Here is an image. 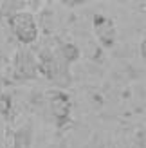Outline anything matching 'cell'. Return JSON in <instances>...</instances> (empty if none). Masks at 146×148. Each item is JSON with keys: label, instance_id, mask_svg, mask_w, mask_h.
<instances>
[{"label": "cell", "instance_id": "cell-1", "mask_svg": "<svg viewBox=\"0 0 146 148\" xmlns=\"http://www.w3.org/2000/svg\"><path fill=\"white\" fill-rule=\"evenodd\" d=\"M9 24L14 36L22 42V43H33L38 38V24L31 13L27 11H16L11 14Z\"/></svg>", "mask_w": 146, "mask_h": 148}, {"label": "cell", "instance_id": "cell-2", "mask_svg": "<svg viewBox=\"0 0 146 148\" xmlns=\"http://www.w3.org/2000/svg\"><path fill=\"white\" fill-rule=\"evenodd\" d=\"M94 29H96V34L98 38L105 43V45H110L114 42V36H115V29H114V22L106 16H96L94 18Z\"/></svg>", "mask_w": 146, "mask_h": 148}, {"label": "cell", "instance_id": "cell-3", "mask_svg": "<svg viewBox=\"0 0 146 148\" xmlns=\"http://www.w3.org/2000/svg\"><path fill=\"white\" fill-rule=\"evenodd\" d=\"M36 62L34 58L25 51H22L16 58V76L18 78H34L36 76Z\"/></svg>", "mask_w": 146, "mask_h": 148}, {"label": "cell", "instance_id": "cell-4", "mask_svg": "<svg viewBox=\"0 0 146 148\" xmlns=\"http://www.w3.org/2000/svg\"><path fill=\"white\" fill-rule=\"evenodd\" d=\"M50 105H53V114L58 119H65L70 112V101L67 99L65 94H56L50 101Z\"/></svg>", "mask_w": 146, "mask_h": 148}, {"label": "cell", "instance_id": "cell-5", "mask_svg": "<svg viewBox=\"0 0 146 148\" xmlns=\"http://www.w3.org/2000/svg\"><path fill=\"white\" fill-rule=\"evenodd\" d=\"M60 56L65 63H70V62H74L79 58V51L72 45V43H63L60 47Z\"/></svg>", "mask_w": 146, "mask_h": 148}, {"label": "cell", "instance_id": "cell-6", "mask_svg": "<svg viewBox=\"0 0 146 148\" xmlns=\"http://www.w3.org/2000/svg\"><path fill=\"white\" fill-rule=\"evenodd\" d=\"M29 145H31V130L20 128L14 136V148H29Z\"/></svg>", "mask_w": 146, "mask_h": 148}, {"label": "cell", "instance_id": "cell-7", "mask_svg": "<svg viewBox=\"0 0 146 148\" xmlns=\"http://www.w3.org/2000/svg\"><path fill=\"white\" fill-rule=\"evenodd\" d=\"M141 54H143V56L146 58V40H144V42L141 43Z\"/></svg>", "mask_w": 146, "mask_h": 148}]
</instances>
